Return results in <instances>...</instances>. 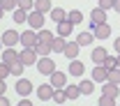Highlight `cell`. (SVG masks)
Listing matches in <instances>:
<instances>
[{
  "instance_id": "6da1fadb",
  "label": "cell",
  "mask_w": 120,
  "mask_h": 106,
  "mask_svg": "<svg viewBox=\"0 0 120 106\" xmlns=\"http://www.w3.org/2000/svg\"><path fill=\"white\" fill-rule=\"evenodd\" d=\"M102 23H106V12L102 9V7H95V9L90 12V28L95 30V28L102 26Z\"/></svg>"
},
{
  "instance_id": "7a4b0ae2",
  "label": "cell",
  "mask_w": 120,
  "mask_h": 106,
  "mask_svg": "<svg viewBox=\"0 0 120 106\" xmlns=\"http://www.w3.org/2000/svg\"><path fill=\"white\" fill-rule=\"evenodd\" d=\"M21 44H23V48H35V46L39 44V35L35 30H28L21 35Z\"/></svg>"
},
{
  "instance_id": "3957f363",
  "label": "cell",
  "mask_w": 120,
  "mask_h": 106,
  "mask_svg": "<svg viewBox=\"0 0 120 106\" xmlns=\"http://www.w3.org/2000/svg\"><path fill=\"white\" fill-rule=\"evenodd\" d=\"M37 69H39V74L51 76L56 72V62L51 60V58H39V60H37Z\"/></svg>"
},
{
  "instance_id": "277c9868",
  "label": "cell",
  "mask_w": 120,
  "mask_h": 106,
  "mask_svg": "<svg viewBox=\"0 0 120 106\" xmlns=\"http://www.w3.org/2000/svg\"><path fill=\"white\" fill-rule=\"evenodd\" d=\"M28 26H30V30H42L44 28V14H39V12H30L28 14Z\"/></svg>"
},
{
  "instance_id": "5b68a950",
  "label": "cell",
  "mask_w": 120,
  "mask_h": 106,
  "mask_svg": "<svg viewBox=\"0 0 120 106\" xmlns=\"http://www.w3.org/2000/svg\"><path fill=\"white\" fill-rule=\"evenodd\" d=\"M16 44H21V35L14 30H7L2 32V46H7V48H14Z\"/></svg>"
},
{
  "instance_id": "8992f818",
  "label": "cell",
  "mask_w": 120,
  "mask_h": 106,
  "mask_svg": "<svg viewBox=\"0 0 120 106\" xmlns=\"http://www.w3.org/2000/svg\"><path fill=\"white\" fill-rule=\"evenodd\" d=\"M37 60H39V55H37V51L35 48H23L21 51V62L28 67V65H37Z\"/></svg>"
},
{
  "instance_id": "52a82bcc",
  "label": "cell",
  "mask_w": 120,
  "mask_h": 106,
  "mask_svg": "<svg viewBox=\"0 0 120 106\" xmlns=\"http://www.w3.org/2000/svg\"><path fill=\"white\" fill-rule=\"evenodd\" d=\"M53 92H56V88H53L51 83H44V85L37 88V97H39L42 102H46V99H53Z\"/></svg>"
},
{
  "instance_id": "ba28073f",
  "label": "cell",
  "mask_w": 120,
  "mask_h": 106,
  "mask_svg": "<svg viewBox=\"0 0 120 106\" xmlns=\"http://www.w3.org/2000/svg\"><path fill=\"white\" fill-rule=\"evenodd\" d=\"M106 78H109V72L104 69V65H95V69H92V81H95V83H106Z\"/></svg>"
},
{
  "instance_id": "9c48e42d",
  "label": "cell",
  "mask_w": 120,
  "mask_h": 106,
  "mask_svg": "<svg viewBox=\"0 0 120 106\" xmlns=\"http://www.w3.org/2000/svg\"><path fill=\"white\" fill-rule=\"evenodd\" d=\"M19 60H21V53H16L14 48L2 51V62H5V65H9V67H12V65H14V62H19Z\"/></svg>"
},
{
  "instance_id": "30bf717a",
  "label": "cell",
  "mask_w": 120,
  "mask_h": 106,
  "mask_svg": "<svg viewBox=\"0 0 120 106\" xmlns=\"http://www.w3.org/2000/svg\"><path fill=\"white\" fill-rule=\"evenodd\" d=\"M16 92H19L21 97H28L30 92H32V83L26 81V78H19V81H16Z\"/></svg>"
},
{
  "instance_id": "8fae6325",
  "label": "cell",
  "mask_w": 120,
  "mask_h": 106,
  "mask_svg": "<svg viewBox=\"0 0 120 106\" xmlns=\"http://www.w3.org/2000/svg\"><path fill=\"white\" fill-rule=\"evenodd\" d=\"M51 85H53V88H65V85H67V74H62V72L56 69V72L51 74Z\"/></svg>"
},
{
  "instance_id": "7c38bea8",
  "label": "cell",
  "mask_w": 120,
  "mask_h": 106,
  "mask_svg": "<svg viewBox=\"0 0 120 106\" xmlns=\"http://www.w3.org/2000/svg\"><path fill=\"white\" fill-rule=\"evenodd\" d=\"M74 30V26L69 23V21H62V23H58V28H56V32H58V37H69V32Z\"/></svg>"
},
{
  "instance_id": "4fadbf2b",
  "label": "cell",
  "mask_w": 120,
  "mask_h": 106,
  "mask_svg": "<svg viewBox=\"0 0 120 106\" xmlns=\"http://www.w3.org/2000/svg\"><path fill=\"white\" fill-rule=\"evenodd\" d=\"M79 48H81V46L76 44V42H67V46H65V51H62V53H65L69 60H76V55H79Z\"/></svg>"
},
{
  "instance_id": "5bb4252c",
  "label": "cell",
  "mask_w": 120,
  "mask_h": 106,
  "mask_svg": "<svg viewBox=\"0 0 120 106\" xmlns=\"http://www.w3.org/2000/svg\"><path fill=\"white\" fill-rule=\"evenodd\" d=\"M118 92H120V88L116 85V83H109V81H106L104 85H102V95H106V97H113V99H116Z\"/></svg>"
},
{
  "instance_id": "9a60e30c",
  "label": "cell",
  "mask_w": 120,
  "mask_h": 106,
  "mask_svg": "<svg viewBox=\"0 0 120 106\" xmlns=\"http://www.w3.org/2000/svg\"><path fill=\"white\" fill-rule=\"evenodd\" d=\"M92 32H95V39H106V37L111 35V26H109V23H102V26H97Z\"/></svg>"
},
{
  "instance_id": "2e32d148",
  "label": "cell",
  "mask_w": 120,
  "mask_h": 106,
  "mask_svg": "<svg viewBox=\"0 0 120 106\" xmlns=\"http://www.w3.org/2000/svg\"><path fill=\"white\" fill-rule=\"evenodd\" d=\"M51 0H35V12L39 14H51Z\"/></svg>"
},
{
  "instance_id": "e0dca14e",
  "label": "cell",
  "mask_w": 120,
  "mask_h": 106,
  "mask_svg": "<svg viewBox=\"0 0 120 106\" xmlns=\"http://www.w3.org/2000/svg\"><path fill=\"white\" fill-rule=\"evenodd\" d=\"M106 55H109V53H106V48H102V46H97V48L92 51V62H95V65H104Z\"/></svg>"
},
{
  "instance_id": "ac0fdd59",
  "label": "cell",
  "mask_w": 120,
  "mask_h": 106,
  "mask_svg": "<svg viewBox=\"0 0 120 106\" xmlns=\"http://www.w3.org/2000/svg\"><path fill=\"white\" fill-rule=\"evenodd\" d=\"M92 42H95V32H81L76 37V44L79 46H90Z\"/></svg>"
},
{
  "instance_id": "d6986e66",
  "label": "cell",
  "mask_w": 120,
  "mask_h": 106,
  "mask_svg": "<svg viewBox=\"0 0 120 106\" xmlns=\"http://www.w3.org/2000/svg\"><path fill=\"white\" fill-rule=\"evenodd\" d=\"M51 21H56V23L67 21V12H65V9H60V7H53V9H51Z\"/></svg>"
},
{
  "instance_id": "ffe728a7",
  "label": "cell",
  "mask_w": 120,
  "mask_h": 106,
  "mask_svg": "<svg viewBox=\"0 0 120 106\" xmlns=\"http://www.w3.org/2000/svg\"><path fill=\"white\" fill-rule=\"evenodd\" d=\"M79 90H81V95H92V90H95V81L92 78H86V81H81L79 83Z\"/></svg>"
},
{
  "instance_id": "44dd1931",
  "label": "cell",
  "mask_w": 120,
  "mask_h": 106,
  "mask_svg": "<svg viewBox=\"0 0 120 106\" xmlns=\"http://www.w3.org/2000/svg\"><path fill=\"white\" fill-rule=\"evenodd\" d=\"M65 95H67V99L72 102V99H79V97H81V90H79V85H65Z\"/></svg>"
},
{
  "instance_id": "7402d4cb",
  "label": "cell",
  "mask_w": 120,
  "mask_h": 106,
  "mask_svg": "<svg viewBox=\"0 0 120 106\" xmlns=\"http://www.w3.org/2000/svg\"><path fill=\"white\" fill-rule=\"evenodd\" d=\"M37 35H39V42H42V44H53V39H56V37H53V32L51 30H39L37 32Z\"/></svg>"
},
{
  "instance_id": "603a6c76",
  "label": "cell",
  "mask_w": 120,
  "mask_h": 106,
  "mask_svg": "<svg viewBox=\"0 0 120 106\" xmlns=\"http://www.w3.org/2000/svg\"><path fill=\"white\" fill-rule=\"evenodd\" d=\"M83 69H86V67H83L79 60H72V62H69V74H72V76H81V74H83Z\"/></svg>"
},
{
  "instance_id": "cb8c5ba5",
  "label": "cell",
  "mask_w": 120,
  "mask_h": 106,
  "mask_svg": "<svg viewBox=\"0 0 120 106\" xmlns=\"http://www.w3.org/2000/svg\"><path fill=\"white\" fill-rule=\"evenodd\" d=\"M53 102L58 106H62L65 102H67V95H65V88H56V92H53Z\"/></svg>"
},
{
  "instance_id": "d4e9b609",
  "label": "cell",
  "mask_w": 120,
  "mask_h": 106,
  "mask_svg": "<svg viewBox=\"0 0 120 106\" xmlns=\"http://www.w3.org/2000/svg\"><path fill=\"white\" fill-rule=\"evenodd\" d=\"M28 14L30 12H23V9H19V7H16L14 9V23H28Z\"/></svg>"
},
{
  "instance_id": "484cf974",
  "label": "cell",
  "mask_w": 120,
  "mask_h": 106,
  "mask_svg": "<svg viewBox=\"0 0 120 106\" xmlns=\"http://www.w3.org/2000/svg\"><path fill=\"white\" fill-rule=\"evenodd\" d=\"M65 46H67V39H65V37H56L53 44H51V51H60V53H62Z\"/></svg>"
},
{
  "instance_id": "4316f807",
  "label": "cell",
  "mask_w": 120,
  "mask_h": 106,
  "mask_svg": "<svg viewBox=\"0 0 120 106\" xmlns=\"http://www.w3.org/2000/svg\"><path fill=\"white\" fill-rule=\"evenodd\" d=\"M67 21H69L72 26H76V23H81V21H83V14H81L79 9H72V12L67 14Z\"/></svg>"
},
{
  "instance_id": "83f0119b",
  "label": "cell",
  "mask_w": 120,
  "mask_h": 106,
  "mask_svg": "<svg viewBox=\"0 0 120 106\" xmlns=\"http://www.w3.org/2000/svg\"><path fill=\"white\" fill-rule=\"evenodd\" d=\"M104 69H106V72H111V69H118V58H113V55H106V60H104Z\"/></svg>"
},
{
  "instance_id": "f1b7e54d",
  "label": "cell",
  "mask_w": 120,
  "mask_h": 106,
  "mask_svg": "<svg viewBox=\"0 0 120 106\" xmlns=\"http://www.w3.org/2000/svg\"><path fill=\"white\" fill-rule=\"evenodd\" d=\"M35 51H37V55H42V58H49V53H51V46L39 42V44L35 46Z\"/></svg>"
},
{
  "instance_id": "f546056e",
  "label": "cell",
  "mask_w": 120,
  "mask_h": 106,
  "mask_svg": "<svg viewBox=\"0 0 120 106\" xmlns=\"http://www.w3.org/2000/svg\"><path fill=\"white\" fill-rule=\"evenodd\" d=\"M0 7L5 12H14V7H19V2L16 0H0Z\"/></svg>"
},
{
  "instance_id": "4dcf8cb0",
  "label": "cell",
  "mask_w": 120,
  "mask_h": 106,
  "mask_svg": "<svg viewBox=\"0 0 120 106\" xmlns=\"http://www.w3.org/2000/svg\"><path fill=\"white\" fill-rule=\"evenodd\" d=\"M106 81H109V83H116V85H120V69H111Z\"/></svg>"
},
{
  "instance_id": "1f68e13d",
  "label": "cell",
  "mask_w": 120,
  "mask_h": 106,
  "mask_svg": "<svg viewBox=\"0 0 120 106\" xmlns=\"http://www.w3.org/2000/svg\"><path fill=\"white\" fill-rule=\"evenodd\" d=\"M19 2V9H23V12H32V0H16Z\"/></svg>"
},
{
  "instance_id": "d6a6232c",
  "label": "cell",
  "mask_w": 120,
  "mask_h": 106,
  "mask_svg": "<svg viewBox=\"0 0 120 106\" xmlns=\"http://www.w3.org/2000/svg\"><path fill=\"white\" fill-rule=\"evenodd\" d=\"M23 67H26V65L19 60V62H14V65H12L9 69H12V74H14V76H21V74H23Z\"/></svg>"
},
{
  "instance_id": "836d02e7",
  "label": "cell",
  "mask_w": 120,
  "mask_h": 106,
  "mask_svg": "<svg viewBox=\"0 0 120 106\" xmlns=\"http://www.w3.org/2000/svg\"><path fill=\"white\" fill-rule=\"evenodd\" d=\"M97 106H116V99H113V97H106V95H102Z\"/></svg>"
},
{
  "instance_id": "e575fe53",
  "label": "cell",
  "mask_w": 120,
  "mask_h": 106,
  "mask_svg": "<svg viewBox=\"0 0 120 106\" xmlns=\"http://www.w3.org/2000/svg\"><path fill=\"white\" fill-rule=\"evenodd\" d=\"M12 74V69H9V65H5V62H0V81H5L7 76Z\"/></svg>"
},
{
  "instance_id": "d590c367",
  "label": "cell",
  "mask_w": 120,
  "mask_h": 106,
  "mask_svg": "<svg viewBox=\"0 0 120 106\" xmlns=\"http://www.w3.org/2000/svg\"><path fill=\"white\" fill-rule=\"evenodd\" d=\"M113 5H116V0H99V7H102L104 12H109V9H113Z\"/></svg>"
},
{
  "instance_id": "8d00e7d4",
  "label": "cell",
  "mask_w": 120,
  "mask_h": 106,
  "mask_svg": "<svg viewBox=\"0 0 120 106\" xmlns=\"http://www.w3.org/2000/svg\"><path fill=\"white\" fill-rule=\"evenodd\" d=\"M5 90H7V85H5V81H0V97H5Z\"/></svg>"
},
{
  "instance_id": "74e56055",
  "label": "cell",
  "mask_w": 120,
  "mask_h": 106,
  "mask_svg": "<svg viewBox=\"0 0 120 106\" xmlns=\"http://www.w3.org/2000/svg\"><path fill=\"white\" fill-rule=\"evenodd\" d=\"M113 48L118 51V55H120V37H118V39H116V42H113Z\"/></svg>"
},
{
  "instance_id": "f35d334b",
  "label": "cell",
  "mask_w": 120,
  "mask_h": 106,
  "mask_svg": "<svg viewBox=\"0 0 120 106\" xmlns=\"http://www.w3.org/2000/svg\"><path fill=\"white\" fill-rule=\"evenodd\" d=\"M19 106H32V102H28V99H21V102H19Z\"/></svg>"
},
{
  "instance_id": "ab89813d",
  "label": "cell",
  "mask_w": 120,
  "mask_h": 106,
  "mask_svg": "<svg viewBox=\"0 0 120 106\" xmlns=\"http://www.w3.org/2000/svg\"><path fill=\"white\" fill-rule=\"evenodd\" d=\"M0 106H9V102H7V97H0Z\"/></svg>"
},
{
  "instance_id": "60d3db41",
  "label": "cell",
  "mask_w": 120,
  "mask_h": 106,
  "mask_svg": "<svg viewBox=\"0 0 120 106\" xmlns=\"http://www.w3.org/2000/svg\"><path fill=\"white\" fill-rule=\"evenodd\" d=\"M113 9H116V12L120 14V0H116V5H113Z\"/></svg>"
},
{
  "instance_id": "b9f144b4",
  "label": "cell",
  "mask_w": 120,
  "mask_h": 106,
  "mask_svg": "<svg viewBox=\"0 0 120 106\" xmlns=\"http://www.w3.org/2000/svg\"><path fill=\"white\" fill-rule=\"evenodd\" d=\"M2 14H5V9H2V7H0V18H2Z\"/></svg>"
},
{
  "instance_id": "7bdbcfd3",
  "label": "cell",
  "mask_w": 120,
  "mask_h": 106,
  "mask_svg": "<svg viewBox=\"0 0 120 106\" xmlns=\"http://www.w3.org/2000/svg\"><path fill=\"white\" fill-rule=\"evenodd\" d=\"M118 69H120V55H118Z\"/></svg>"
},
{
  "instance_id": "ee69618b",
  "label": "cell",
  "mask_w": 120,
  "mask_h": 106,
  "mask_svg": "<svg viewBox=\"0 0 120 106\" xmlns=\"http://www.w3.org/2000/svg\"><path fill=\"white\" fill-rule=\"evenodd\" d=\"M0 48H2V39H0Z\"/></svg>"
}]
</instances>
